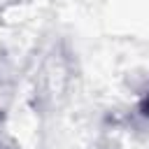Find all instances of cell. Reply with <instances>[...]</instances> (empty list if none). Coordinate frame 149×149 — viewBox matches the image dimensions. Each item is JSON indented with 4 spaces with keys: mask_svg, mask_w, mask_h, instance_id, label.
I'll list each match as a JSON object with an SVG mask.
<instances>
[{
    "mask_svg": "<svg viewBox=\"0 0 149 149\" xmlns=\"http://www.w3.org/2000/svg\"><path fill=\"white\" fill-rule=\"evenodd\" d=\"M137 109H140V114H142L144 119H149V91L142 95V100H140V107H137Z\"/></svg>",
    "mask_w": 149,
    "mask_h": 149,
    "instance_id": "cell-1",
    "label": "cell"
}]
</instances>
